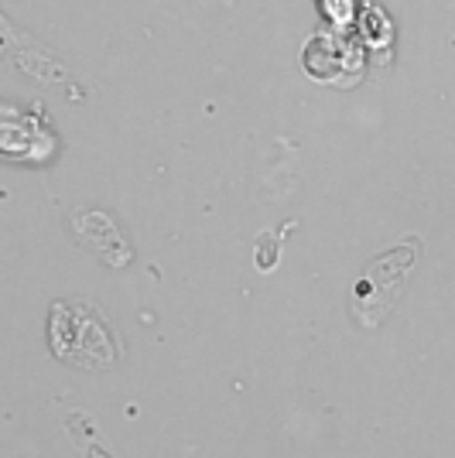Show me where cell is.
I'll list each match as a JSON object with an SVG mask.
<instances>
[{
	"mask_svg": "<svg viewBox=\"0 0 455 458\" xmlns=\"http://www.w3.org/2000/svg\"><path fill=\"white\" fill-rule=\"evenodd\" d=\"M48 345L52 356L82 369H110L124 356L114 322L82 298L56 301L48 315Z\"/></svg>",
	"mask_w": 455,
	"mask_h": 458,
	"instance_id": "6da1fadb",
	"label": "cell"
},
{
	"mask_svg": "<svg viewBox=\"0 0 455 458\" xmlns=\"http://www.w3.org/2000/svg\"><path fill=\"white\" fill-rule=\"evenodd\" d=\"M421 260V236H404L398 247L377 253L349 291V311L360 328H377L398 305L408 277Z\"/></svg>",
	"mask_w": 455,
	"mask_h": 458,
	"instance_id": "7a4b0ae2",
	"label": "cell"
},
{
	"mask_svg": "<svg viewBox=\"0 0 455 458\" xmlns=\"http://www.w3.org/2000/svg\"><path fill=\"white\" fill-rule=\"evenodd\" d=\"M73 236H76V243L96 250L99 260L110 264V267H127L131 264V247L120 240L114 219L107 212H76L73 216Z\"/></svg>",
	"mask_w": 455,
	"mask_h": 458,
	"instance_id": "3957f363",
	"label": "cell"
},
{
	"mask_svg": "<svg viewBox=\"0 0 455 458\" xmlns=\"http://www.w3.org/2000/svg\"><path fill=\"white\" fill-rule=\"evenodd\" d=\"M295 229V219L285 223V226L278 229H264V233H257V240H253V257H257V267L261 270H274L278 267V257H281V243L288 240V233Z\"/></svg>",
	"mask_w": 455,
	"mask_h": 458,
	"instance_id": "277c9868",
	"label": "cell"
}]
</instances>
